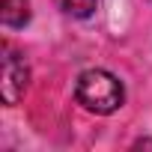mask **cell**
Wrapping results in <instances>:
<instances>
[{"label":"cell","mask_w":152,"mask_h":152,"mask_svg":"<svg viewBox=\"0 0 152 152\" xmlns=\"http://www.w3.org/2000/svg\"><path fill=\"white\" fill-rule=\"evenodd\" d=\"M75 99L78 104L90 113L107 116L116 113L125 102V87L107 69H87L78 75V84H75Z\"/></svg>","instance_id":"6da1fadb"},{"label":"cell","mask_w":152,"mask_h":152,"mask_svg":"<svg viewBox=\"0 0 152 152\" xmlns=\"http://www.w3.org/2000/svg\"><path fill=\"white\" fill-rule=\"evenodd\" d=\"M0 60H3V81H0V96H3V104H18L30 87V66L24 60L21 51H15L9 42H3L0 48Z\"/></svg>","instance_id":"7a4b0ae2"},{"label":"cell","mask_w":152,"mask_h":152,"mask_svg":"<svg viewBox=\"0 0 152 152\" xmlns=\"http://www.w3.org/2000/svg\"><path fill=\"white\" fill-rule=\"evenodd\" d=\"M0 21L18 30L30 21V0H0Z\"/></svg>","instance_id":"3957f363"},{"label":"cell","mask_w":152,"mask_h":152,"mask_svg":"<svg viewBox=\"0 0 152 152\" xmlns=\"http://www.w3.org/2000/svg\"><path fill=\"white\" fill-rule=\"evenodd\" d=\"M54 3L60 12H66L72 18H90L99 6V0H54Z\"/></svg>","instance_id":"277c9868"}]
</instances>
